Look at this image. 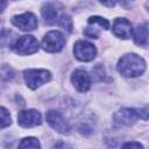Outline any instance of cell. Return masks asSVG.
Masks as SVG:
<instances>
[{"instance_id":"cell-1","label":"cell","mask_w":149,"mask_h":149,"mask_svg":"<svg viewBox=\"0 0 149 149\" xmlns=\"http://www.w3.org/2000/svg\"><path fill=\"white\" fill-rule=\"evenodd\" d=\"M116 70L123 77L134 78L141 76L144 72L146 62L141 56L136 54H126L119 59Z\"/></svg>"},{"instance_id":"cell-2","label":"cell","mask_w":149,"mask_h":149,"mask_svg":"<svg viewBox=\"0 0 149 149\" xmlns=\"http://www.w3.org/2000/svg\"><path fill=\"white\" fill-rule=\"evenodd\" d=\"M139 119L142 120H148L149 119V111L146 108H129L125 107L119 109L114 114V120L118 123L130 126L135 123Z\"/></svg>"},{"instance_id":"cell-3","label":"cell","mask_w":149,"mask_h":149,"mask_svg":"<svg viewBox=\"0 0 149 149\" xmlns=\"http://www.w3.org/2000/svg\"><path fill=\"white\" fill-rule=\"evenodd\" d=\"M50 78L51 73L44 69H28L23 71V79L27 86L31 90H35L41 85L48 83Z\"/></svg>"},{"instance_id":"cell-4","label":"cell","mask_w":149,"mask_h":149,"mask_svg":"<svg viewBox=\"0 0 149 149\" xmlns=\"http://www.w3.org/2000/svg\"><path fill=\"white\" fill-rule=\"evenodd\" d=\"M38 41L31 35L21 36L10 45L12 50L17 55H31L38 50Z\"/></svg>"},{"instance_id":"cell-5","label":"cell","mask_w":149,"mask_h":149,"mask_svg":"<svg viewBox=\"0 0 149 149\" xmlns=\"http://www.w3.org/2000/svg\"><path fill=\"white\" fill-rule=\"evenodd\" d=\"M65 45V37L58 30L47 33L42 40V48L48 52H58Z\"/></svg>"},{"instance_id":"cell-6","label":"cell","mask_w":149,"mask_h":149,"mask_svg":"<svg viewBox=\"0 0 149 149\" xmlns=\"http://www.w3.org/2000/svg\"><path fill=\"white\" fill-rule=\"evenodd\" d=\"M73 55L80 62H90L93 61L97 55L95 45H93L88 41L79 40L73 45Z\"/></svg>"},{"instance_id":"cell-7","label":"cell","mask_w":149,"mask_h":149,"mask_svg":"<svg viewBox=\"0 0 149 149\" xmlns=\"http://www.w3.org/2000/svg\"><path fill=\"white\" fill-rule=\"evenodd\" d=\"M12 23L23 31H31L37 28L38 21H37V17L31 12H26L23 14L13 16Z\"/></svg>"},{"instance_id":"cell-8","label":"cell","mask_w":149,"mask_h":149,"mask_svg":"<svg viewBox=\"0 0 149 149\" xmlns=\"http://www.w3.org/2000/svg\"><path fill=\"white\" fill-rule=\"evenodd\" d=\"M17 123L21 127L30 128L35 127L42 123V116L41 113L36 109H23L20 111L17 114Z\"/></svg>"},{"instance_id":"cell-9","label":"cell","mask_w":149,"mask_h":149,"mask_svg":"<svg viewBox=\"0 0 149 149\" xmlns=\"http://www.w3.org/2000/svg\"><path fill=\"white\" fill-rule=\"evenodd\" d=\"M47 118V121L48 123L55 129L57 130L58 133H62V134H69L70 130H71V127L70 125L66 122V120L64 119V116L58 112V111H49L45 115Z\"/></svg>"},{"instance_id":"cell-10","label":"cell","mask_w":149,"mask_h":149,"mask_svg":"<svg viewBox=\"0 0 149 149\" xmlns=\"http://www.w3.org/2000/svg\"><path fill=\"white\" fill-rule=\"evenodd\" d=\"M88 27L85 29L84 34L91 38H98L99 37V28L107 30L109 28V22L100 16H91L88 17Z\"/></svg>"},{"instance_id":"cell-11","label":"cell","mask_w":149,"mask_h":149,"mask_svg":"<svg viewBox=\"0 0 149 149\" xmlns=\"http://www.w3.org/2000/svg\"><path fill=\"white\" fill-rule=\"evenodd\" d=\"M113 33L115 36L127 40L133 36V27L130 21H128L125 17H116L113 22Z\"/></svg>"},{"instance_id":"cell-12","label":"cell","mask_w":149,"mask_h":149,"mask_svg":"<svg viewBox=\"0 0 149 149\" xmlns=\"http://www.w3.org/2000/svg\"><path fill=\"white\" fill-rule=\"evenodd\" d=\"M71 81L79 92H87L91 87V77L85 70L81 69L73 71L71 76Z\"/></svg>"},{"instance_id":"cell-13","label":"cell","mask_w":149,"mask_h":149,"mask_svg":"<svg viewBox=\"0 0 149 149\" xmlns=\"http://www.w3.org/2000/svg\"><path fill=\"white\" fill-rule=\"evenodd\" d=\"M41 13H42V16L44 19V22L48 23V24H54V23H57L61 15L63 13H58L57 8H56V5L55 3H51V2H48L45 3L42 9H41Z\"/></svg>"},{"instance_id":"cell-14","label":"cell","mask_w":149,"mask_h":149,"mask_svg":"<svg viewBox=\"0 0 149 149\" xmlns=\"http://www.w3.org/2000/svg\"><path fill=\"white\" fill-rule=\"evenodd\" d=\"M133 38L134 42L140 45L143 47L148 43L149 40V29L147 24H139L134 30H133Z\"/></svg>"},{"instance_id":"cell-15","label":"cell","mask_w":149,"mask_h":149,"mask_svg":"<svg viewBox=\"0 0 149 149\" xmlns=\"http://www.w3.org/2000/svg\"><path fill=\"white\" fill-rule=\"evenodd\" d=\"M20 148H41V144L35 137H24L19 144Z\"/></svg>"},{"instance_id":"cell-16","label":"cell","mask_w":149,"mask_h":149,"mask_svg":"<svg viewBox=\"0 0 149 149\" xmlns=\"http://www.w3.org/2000/svg\"><path fill=\"white\" fill-rule=\"evenodd\" d=\"M1 128H6L7 126L10 125V116L9 113L7 112V109L5 107H1Z\"/></svg>"},{"instance_id":"cell-17","label":"cell","mask_w":149,"mask_h":149,"mask_svg":"<svg viewBox=\"0 0 149 149\" xmlns=\"http://www.w3.org/2000/svg\"><path fill=\"white\" fill-rule=\"evenodd\" d=\"M122 147L123 148H143V146L139 142H128V143H125Z\"/></svg>"},{"instance_id":"cell-18","label":"cell","mask_w":149,"mask_h":149,"mask_svg":"<svg viewBox=\"0 0 149 149\" xmlns=\"http://www.w3.org/2000/svg\"><path fill=\"white\" fill-rule=\"evenodd\" d=\"M98 1L106 7H114L116 3V0H98Z\"/></svg>"},{"instance_id":"cell-19","label":"cell","mask_w":149,"mask_h":149,"mask_svg":"<svg viewBox=\"0 0 149 149\" xmlns=\"http://www.w3.org/2000/svg\"><path fill=\"white\" fill-rule=\"evenodd\" d=\"M146 8H147V10L149 12V1H147V2H146Z\"/></svg>"}]
</instances>
